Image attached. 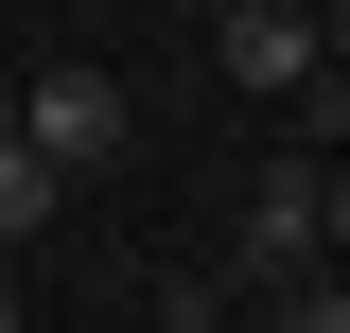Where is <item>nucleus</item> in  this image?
<instances>
[{
    "instance_id": "obj_1",
    "label": "nucleus",
    "mask_w": 350,
    "mask_h": 333,
    "mask_svg": "<svg viewBox=\"0 0 350 333\" xmlns=\"http://www.w3.org/2000/svg\"><path fill=\"white\" fill-rule=\"evenodd\" d=\"M0 106H18V140H36L53 193H70V175H123V140H140V106H123L105 53H36V88H0Z\"/></svg>"
},
{
    "instance_id": "obj_2",
    "label": "nucleus",
    "mask_w": 350,
    "mask_h": 333,
    "mask_svg": "<svg viewBox=\"0 0 350 333\" xmlns=\"http://www.w3.org/2000/svg\"><path fill=\"white\" fill-rule=\"evenodd\" d=\"M245 281H298V263H333L350 246V175H333V140H280V158L245 175Z\"/></svg>"
},
{
    "instance_id": "obj_3",
    "label": "nucleus",
    "mask_w": 350,
    "mask_h": 333,
    "mask_svg": "<svg viewBox=\"0 0 350 333\" xmlns=\"http://www.w3.org/2000/svg\"><path fill=\"white\" fill-rule=\"evenodd\" d=\"M228 71L245 88H298V71H333V36H315L298 0H228Z\"/></svg>"
},
{
    "instance_id": "obj_4",
    "label": "nucleus",
    "mask_w": 350,
    "mask_h": 333,
    "mask_svg": "<svg viewBox=\"0 0 350 333\" xmlns=\"http://www.w3.org/2000/svg\"><path fill=\"white\" fill-rule=\"evenodd\" d=\"M36 228H53V175H36V140H18V106H0V263L36 246Z\"/></svg>"
},
{
    "instance_id": "obj_5",
    "label": "nucleus",
    "mask_w": 350,
    "mask_h": 333,
    "mask_svg": "<svg viewBox=\"0 0 350 333\" xmlns=\"http://www.w3.org/2000/svg\"><path fill=\"white\" fill-rule=\"evenodd\" d=\"M262 333H350V281H333V263H298V281H280V316H262Z\"/></svg>"
},
{
    "instance_id": "obj_6",
    "label": "nucleus",
    "mask_w": 350,
    "mask_h": 333,
    "mask_svg": "<svg viewBox=\"0 0 350 333\" xmlns=\"http://www.w3.org/2000/svg\"><path fill=\"white\" fill-rule=\"evenodd\" d=\"M0 333H36V316H18V298H0Z\"/></svg>"
},
{
    "instance_id": "obj_7",
    "label": "nucleus",
    "mask_w": 350,
    "mask_h": 333,
    "mask_svg": "<svg viewBox=\"0 0 350 333\" xmlns=\"http://www.w3.org/2000/svg\"><path fill=\"white\" fill-rule=\"evenodd\" d=\"M175 333H211V316H175Z\"/></svg>"
}]
</instances>
